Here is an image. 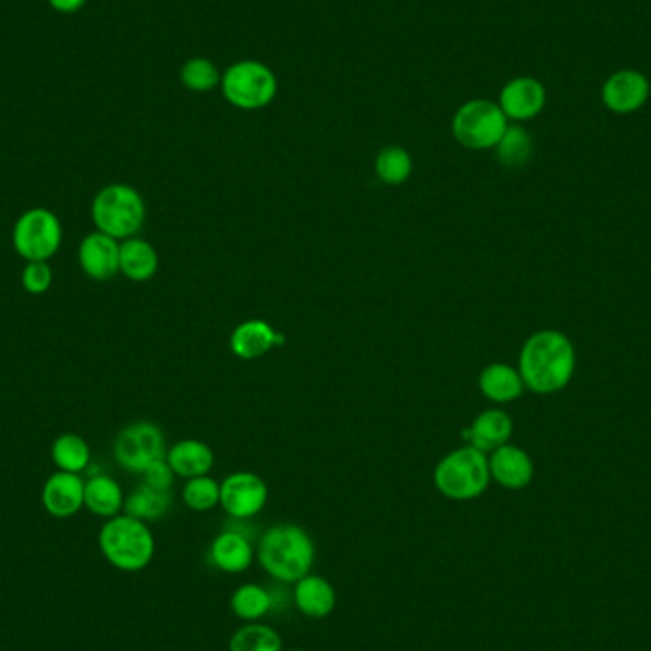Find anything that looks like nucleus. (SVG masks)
I'll use <instances>...</instances> for the list:
<instances>
[{"label":"nucleus","mask_w":651,"mask_h":651,"mask_svg":"<svg viewBox=\"0 0 651 651\" xmlns=\"http://www.w3.org/2000/svg\"><path fill=\"white\" fill-rule=\"evenodd\" d=\"M578 357L570 338L559 330H541L525 339L520 351L519 372L525 389L535 394H554L565 387L575 373Z\"/></svg>","instance_id":"1"},{"label":"nucleus","mask_w":651,"mask_h":651,"mask_svg":"<svg viewBox=\"0 0 651 651\" xmlns=\"http://www.w3.org/2000/svg\"><path fill=\"white\" fill-rule=\"evenodd\" d=\"M258 562L280 583H298L313 570L314 541L296 524L271 525L258 545Z\"/></svg>","instance_id":"2"},{"label":"nucleus","mask_w":651,"mask_h":651,"mask_svg":"<svg viewBox=\"0 0 651 651\" xmlns=\"http://www.w3.org/2000/svg\"><path fill=\"white\" fill-rule=\"evenodd\" d=\"M98 543L107 562L122 572H141L154 557L153 532L147 522L128 514L107 519Z\"/></svg>","instance_id":"3"},{"label":"nucleus","mask_w":651,"mask_h":651,"mask_svg":"<svg viewBox=\"0 0 651 651\" xmlns=\"http://www.w3.org/2000/svg\"><path fill=\"white\" fill-rule=\"evenodd\" d=\"M90 213L96 231L122 242L140 233L147 210L138 189L127 183H111L93 197Z\"/></svg>","instance_id":"4"},{"label":"nucleus","mask_w":651,"mask_h":651,"mask_svg":"<svg viewBox=\"0 0 651 651\" xmlns=\"http://www.w3.org/2000/svg\"><path fill=\"white\" fill-rule=\"evenodd\" d=\"M432 479L444 498L471 501L480 498L490 485V461L484 452L472 445H463L440 459Z\"/></svg>","instance_id":"5"},{"label":"nucleus","mask_w":651,"mask_h":651,"mask_svg":"<svg viewBox=\"0 0 651 651\" xmlns=\"http://www.w3.org/2000/svg\"><path fill=\"white\" fill-rule=\"evenodd\" d=\"M221 92L237 109L258 111L273 103L279 92V79L261 61H237L221 77Z\"/></svg>","instance_id":"6"},{"label":"nucleus","mask_w":651,"mask_h":651,"mask_svg":"<svg viewBox=\"0 0 651 651\" xmlns=\"http://www.w3.org/2000/svg\"><path fill=\"white\" fill-rule=\"evenodd\" d=\"M509 128V119L495 101L471 100L453 114L452 132L459 146L471 151L495 149Z\"/></svg>","instance_id":"7"},{"label":"nucleus","mask_w":651,"mask_h":651,"mask_svg":"<svg viewBox=\"0 0 651 651\" xmlns=\"http://www.w3.org/2000/svg\"><path fill=\"white\" fill-rule=\"evenodd\" d=\"M63 242V227L47 208H31L21 213L12 229L13 250L26 261H48Z\"/></svg>","instance_id":"8"},{"label":"nucleus","mask_w":651,"mask_h":651,"mask_svg":"<svg viewBox=\"0 0 651 651\" xmlns=\"http://www.w3.org/2000/svg\"><path fill=\"white\" fill-rule=\"evenodd\" d=\"M113 455L124 471L143 474L157 461L167 459V440L154 423L136 421L117 434Z\"/></svg>","instance_id":"9"},{"label":"nucleus","mask_w":651,"mask_h":651,"mask_svg":"<svg viewBox=\"0 0 651 651\" xmlns=\"http://www.w3.org/2000/svg\"><path fill=\"white\" fill-rule=\"evenodd\" d=\"M269 488L256 472L240 471L221 482L220 505L234 520H248L267 505Z\"/></svg>","instance_id":"10"},{"label":"nucleus","mask_w":651,"mask_h":651,"mask_svg":"<svg viewBox=\"0 0 651 651\" xmlns=\"http://www.w3.org/2000/svg\"><path fill=\"white\" fill-rule=\"evenodd\" d=\"M650 79L637 69H621L610 74L602 87V103L612 113L631 114L650 100Z\"/></svg>","instance_id":"11"},{"label":"nucleus","mask_w":651,"mask_h":651,"mask_svg":"<svg viewBox=\"0 0 651 651\" xmlns=\"http://www.w3.org/2000/svg\"><path fill=\"white\" fill-rule=\"evenodd\" d=\"M79 263L82 273L96 282H107L120 273V242L93 231L80 240Z\"/></svg>","instance_id":"12"},{"label":"nucleus","mask_w":651,"mask_h":651,"mask_svg":"<svg viewBox=\"0 0 651 651\" xmlns=\"http://www.w3.org/2000/svg\"><path fill=\"white\" fill-rule=\"evenodd\" d=\"M498 103L507 119L524 122L535 119L545 109L547 90L533 77H517L503 87Z\"/></svg>","instance_id":"13"},{"label":"nucleus","mask_w":651,"mask_h":651,"mask_svg":"<svg viewBox=\"0 0 651 651\" xmlns=\"http://www.w3.org/2000/svg\"><path fill=\"white\" fill-rule=\"evenodd\" d=\"M84 484L74 472H53L42 488V505L56 519H69L84 507Z\"/></svg>","instance_id":"14"},{"label":"nucleus","mask_w":651,"mask_h":651,"mask_svg":"<svg viewBox=\"0 0 651 651\" xmlns=\"http://www.w3.org/2000/svg\"><path fill=\"white\" fill-rule=\"evenodd\" d=\"M488 461L490 477L507 490H524L533 480L532 458L519 445H501Z\"/></svg>","instance_id":"15"},{"label":"nucleus","mask_w":651,"mask_h":651,"mask_svg":"<svg viewBox=\"0 0 651 651\" xmlns=\"http://www.w3.org/2000/svg\"><path fill=\"white\" fill-rule=\"evenodd\" d=\"M511 434V415L498 408L480 413L472 421V425L461 432V437L469 442V445L484 453L495 452L501 445L509 444Z\"/></svg>","instance_id":"16"},{"label":"nucleus","mask_w":651,"mask_h":651,"mask_svg":"<svg viewBox=\"0 0 651 651\" xmlns=\"http://www.w3.org/2000/svg\"><path fill=\"white\" fill-rule=\"evenodd\" d=\"M284 345V335L274 332L266 320L253 319L234 328L231 351L242 360L261 359L273 347Z\"/></svg>","instance_id":"17"},{"label":"nucleus","mask_w":651,"mask_h":651,"mask_svg":"<svg viewBox=\"0 0 651 651\" xmlns=\"http://www.w3.org/2000/svg\"><path fill=\"white\" fill-rule=\"evenodd\" d=\"M293 602L307 618L324 619L335 610L338 594L328 579L309 573L293 583Z\"/></svg>","instance_id":"18"},{"label":"nucleus","mask_w":651,"mask_h":651,"mask_svg":"<svg viewBox=\"0 0 651 651\" xmlns=\"http://www.w3.org/2000/svg\"><path fill=\"white\" fill-rule=\"evenodd\" d=\"M210 562L220 572H247L253 562L252 541L239 530H226L210 545Z\"/></svg>","instance_id":"19"},{"label":"nucleus","mask_w":651,"mask_h":651,"mask_svg":"<svg viewBox=\"0 0 651 651\" xmlns=\"http://www.w3.org/2000/svg\"><path fill=\"white\" fill-rule=\"evenodd\" d=\"M167 461L173 474L183 479L204 477L213 467V452L210 445L200 440H181L167 452Z\"/></svg>","instance_id":"20"},{"label":"nucleus","mask_w":651,"mask_h":651,"mask_svg":"<svg viewBox=\"0 0 651 651\" xmlns=\"http://www.w3.org/2000/svg\"><path fill=\"white\" fill-rule=\"evenodd\" d=\"M159 271V253L151 242L132 239L120 242V273L132 282H147Z\"/></svg>","instance_id":"21"},{"label":"nucleus","mask_w":651,"mask_h":651,"mask_svg":"<svg viewBox=\"0 0 651 651\" xmlns=\"http://www.w3.org/2000/svg\"><path fill=\"white\" fill-rule=\"evenodd\" d=\"M479 387L485 399L507 404L512 400L520 399L524 392V379L520 375L517 368L509 364H490L485 365L480 373Z\"/></svg>","instance_id":"22"},{"label":"nucleus","mask_w":651,"mask_h":651,"mask_svg":"<svg viewBox=\"0 0 651 651\" xmlns=\"http://www.w3.org/2000/svg\"><path fill=\"white\" fill-rule=\"evenodd\" d=\"M124 493L117 480L107 474H92L84 484V507L101 519H113L124 509Z\"/></svg>","instance_id":"23"},{"label":"nucleus","mask_w":651,"mask_h":651,"mask_svg":"<svg viewBox=\"0 0 651 651\" xmlns=\"http://www.w3.org/2000/svg\"><path fill=\"white\" fill-rule=\"evenodd\" d=\"M170 507H172V492H162L146 482L133 488L130 495L124 499V514L143 522L162 519L170 511Z\"/></svg>","instance_id":"24"},{"label":"nucleus","mask_w":651,"mask_h":651,"mask_svg":"<svg viewBox=\"0 0 651 651\" xmlns=\"http://www.w3.org/2000/svg\"><path fill=\"white\" fill-rule=\"evenodd\" d=\"M50 455L58 471L74 472V474L87 471L92 459L87 440L74 432H66L53 440Z\"/></svg>","instance_id":"25"},{"label":"nucleus","mask_w":651,"mask_h":651,"mask_svg":"<svg viewBox=\"0 0 651 651\" xmlns=\"http://www.w3.org/2000/svg\"><path fill=\"white\" fill-rule=\"evenodd\" d=\"M273 608V594L267 591L266 587L256 585V583L240 585L231 597V612L248 623L266 618Z\"/></svg>","instance_id":"26"},{"label":"nucleus","mask_w":651,"mask_h":651,"mask_svg":"<svg viewBox=\"0 0 651 651\" xmlns=\"http://www.w3.org/2000/svg\"><path fill=\"white\" fill-rule=\"evenodd\" d=\"M284 642L280 632L266 623H248L240 627L229 640V651H282Z\"/></svg>","instance_id":"27"},{"label":"nucleus","mask_w":651,"mask_h":651,"mask_svg":"<svg viewBox=\"0 0 651 651\" xmlns=\"http://www.w3.org/2000/svg\"><path fill=\"white\" fill-rule=\"evenodd\" d=\"M495 153H498L501 167L511 168V170L525 167L532 160V133L522 127L507 128L505 136L501 138L498 147H495Z\"/></svg>","instance_id":"28"},{"label":"nucleus","mask_w":651,"mask_h":651,"mask_svg":"<svg viewBox=\"0 0 651 651\" xmlns=\"http://www.w3.org/2000/svg\"><path fill=\"white\" fill-rule=\"evenodd\" d=\"M412 170V157L402 147H385L375 159V173L385 186H402Z\"/></svg>","instance_id":"29"},{"label":"nucleus","mask_w":651,"mask_h":651,"mask_svg":"<svg viewBox=\"0 0 651 651\" xmlns=\"http://www.w3.org/2000/svg\"><path fill=\"white\" fill-rule=\"evenodd\" d=\"M221 77L218 66L208 58H193L181 67V84L191 92L207 93L221 87Z\"/></svg>","instance_id":"30"},{"label":"nucleus","mask_w":651,"mask_h":651,"mask_svg":"<svg viewBox=\"0 0 651 651\" xmlns=\"http://www.w3.org/2000/svg\"><path fill=\"white\" fill-rule=\"evenodd\" d=\"M221 484L218 480L210 479L208 474L187 480L183 485V503L191 511L207 512L220 505Z\"/></svg>","instance_id":"31"},{"label":"nucleus","mask_w":651,"mask_h":651,"mask_svg":"<svg viewBox=\"0 0 651 651\" xmlns=\"http://www.w3.org/2000/svg\"><path fill=\"white\" fill-rule=\"evenodd\" d=\"M52 282V267L48 266V261H27V266L21 271V287L26 292L33 296L47 293Z\"/></svg>","instance_id":"32"},{"label":"nucleus","mask_w":651,"mask_h":651,"mask_svg":"<svg viewBox=\"0 0 651 651\" xmlns=\"http://www.w3.org/2000/svg\"><path fill=\"white\" fill-rule=\"evenodd\" d=\"M173 477L176 474H173L172 469L168 465L167 459H162V461H157L154 465L149 467L143 472V482L151 485V488L162 490V492H172Z\"/></svg>","instance_id":"33"},{"label":"nucleus","mask_w":651,"mask_h":651,"mask_svg":"<svg viewBox=\"0 0 651 651\" xmlns=\"http://www.w3.org/2000/svg\"><path fill=\"white\" fill-rule=\"evenodd\" d=\"M48 4L60 13H77L87 4V0H48Z\"/></svg>","instance_id":"34"},{"label":"nucleus","mask_w":651,"mask_h":651,"mask_svg":"<svg viewBox=\"0 0 651 651\" xmlns=\"http://www.w3.org/2000/svg\"><path fill=\"white\" fill-rule=\"evenodd\" d=\"M290 651H306V650H290Z\"/></svg>","instance_id":"35"}]
</instances>
